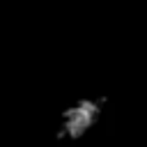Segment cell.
<instances>
[{
  "label": "cell",
  "instance_id": "6da1fadb",
  "mask_svg": "<svg viewBox=\"0 0 147 147\" xmlns=\"http://www.w3.org/2000/svg\"><path fill=\"white\" fill-rule=\"evenodd\" d=\"M103 108H106V99L94 96V94H83V96L67 101L64 108L57 113L55 138L64 145H74V142L85 140L99 126Z\"/></svg>",
  "mask_w": 147,
  "mask_h": 147
}]
</instances>
